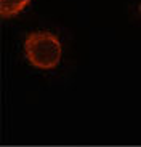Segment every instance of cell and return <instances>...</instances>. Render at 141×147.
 I'll return each instance as SVG.
<instances>
[{
    "label": "cell",
    "instance_id": "6da1fadb",
    "mask_svg": "<svg viewBox=\"0 0 141 147\" xmlns=\"http://www.w3.org/2000/svg\"><path fill=\"white\" fill-rule=\"evenodd\" d=\"M26 61L35 69L52 70L61 63L63 45L60 38L50 30H34L27 34L22 43Z\"/></svg>",
    "mask_w": 141,
    "mask_h": 147
},
{
    "label": "cell",
    "instance_id": "7a4b0ae2",
    "mask_svg": "<svg viewBox=\"0 0 141 147\" xmlns=\"http://www.w3.org/2000/svg\"><path fill=\"white\" fill-rule=\"evenodd\" d=\"M31 0H0V15L2 19H11L29 7Z\"/></svg>",
    "mask_w": 141,
    "mask_h": 147
},
{
    "label": "cell",
    "instance_id": "3957f363",
    "mask_svg": "<svg viewBox=\"0 0 141 147\" xmlns=\"http://www.w3.org/2000/svg\"><path fill=\"white\" fill-rule=\"evenodd\" d=\"M140 10H141V0H140Z\"/></svg>",
    "mask_w": 141,
    "mask_h": 147
}]
</instances>
